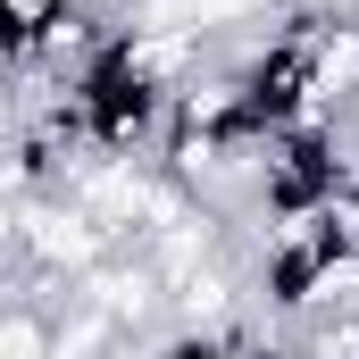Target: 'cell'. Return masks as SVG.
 <instances>
[{"label": "cell", "mask_w": 359, "mask_h": 359, "mask_svg": "<svg viewBox=\"0 0 359 359\" xmlns=\"http://www.w3.org/2000/svg\"><path fill=\"white\" fill-rule=\"evenodd\" d=\"M259 301H268L276 318H309V309L326 301V259H318L301 234H276L268 259H259Z\"/></svg>", "instance_id": "cell-1"}]
</instances>
